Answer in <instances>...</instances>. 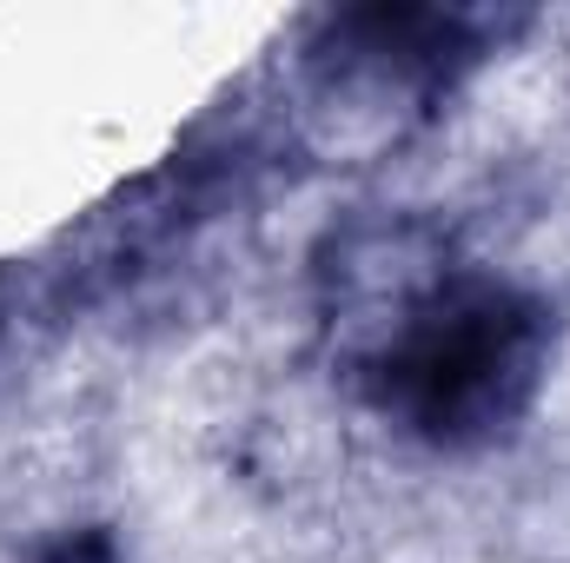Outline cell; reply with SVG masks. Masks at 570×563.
I'll return each instance as SVG.
<instances>
[{"label": "cell", "instance_id": "6da1fadb", "mask_svg": "<svg viewBox=\"0 0 570 563\" xmlns=\"http://www.w3.org/2000/svg\"><path fill=\"white\" fill-rule=\"evenodd\" d=\"M551 352V312L498 279H438L365 358V398L438 451L524 418Z\"/></svg>", "mask_w": 570, "mask_h": 563}]
</instances>
